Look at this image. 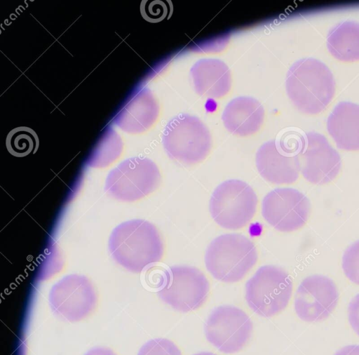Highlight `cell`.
I'll use <instances>...</instances> for the list:
<instances>
[{
  "instance_id": "1",
  "label": "cell",
  "mask_w": 359,
  "mask_h": 355,
  "mask_svg": "<svg viewBox=\"0 0 359 355\" xmlns=\"http://www.w3.org/2000/svg\"><path fill=\"white\" fill-rule=\"evenodd\" d=\"M109 248L116 262L135 273L159 262L163 254V243L156 227L142 219L116 227L109 236Z\"/></svg>"
},
{
  "instance_id": "2",
  "label": "cell",
  "mask_w": 359,
  "mask_h": 355,
  "mask_svg": "<svg viewBox=\"0 0 359 355\" xmlns=\"http://www.w3.org/2000/svg\"><path fill=\"white\" fill-rule=\"evenodd\" d=\"M285 87L290 100L300 112L316 114L332 101L335 81L325 64L315 58H306L290 67L286 75Z\"/></svg>"
},
{
  "instance_id": "3",
  "label": "cell",
  "mask_w": 359,
  "mask_h": 355,
  "mask_svg": "<svg viewBox=\"0 0 359 355\" xmlns=\"http://www.w3.org/2000/svg\"><path fill=\"white\" fill-rule=\"evenodd\" d=\"M257 252L253 242L240 234H224L207 248L205 262L212 276L222 282L241 280L255 266Z\"/></svg>"
},
{
  "instance_id": "4",
  "label": "cell",
  "mask_w": 359,
  "mask_h": 355,
  "mask_svg": "<svg viewBox=\"0 0 359 355\" xmlns=\"http://www.w3.org/2000/svg\"><path fill=\"white\" fill-rule=\"evenodd\" d=\"M162 142L169 157L185 165L203 161L212 147L207 126L198 117L187 114H180L168 121Z\"/></svg>"
},
{
  "instance_id": "5",
  "label": "cell",
  "mask_w": 359,
  "mask_h": 355,
  "mask_svg": "<svg viewBox=\"0 0 359 355\" xmlns=\"http://www.w3.org/2000/svg\"><path fill=\"white\" fill-rule=\"evenodd\" d=\"M258 199L252 188L236 179L219 184L212 194L209 209L212 217L223 228L239 229L256 213Z\"/></svg>"
},
{
  "instance_id": "6",
  "label": "cell",
  "mask_w": 359,
  "mask_h": 355,
  "mask_svg": "<svg viewBox=\"0 0 359 355\" xmlns=\"http://www.w3.org/2000/svg\"><path fill=\"white\" fill-rule=\"evenodd\" d=\"M292 281L282 268L274 265L259 267L245 284V300L257 314L271 317L288 304Z\"/></svg>"
},
{
  "instance_id": "7",
  "label": "cell",
  "mask_w": 359,
  "mask_h": 355,
  "mask_svg": "<svg viewBox=\"0 0 359 355\" xmlns=\"http://www.w3.org/2000/svg\"><path fill=\"white\" fill-rule=\"evenodd\" d=\"M161 179L160 170L153 161L133 157L109 172L104 189L118 200L135 201L154 192Z\"/></svg>"
},
{
  "instance_id": "8",
  "label": "cell",
  "mask_w": 359,
  "mask_h": 355,
  "mask_svg": "<svg viewBox=\"0 0 359 355\" xmlns=\"http://www.w3.org/2000/svg\"><path fill=\"white\" fill-rule=\"evenodd\" d=\"M209 291V281L201 271L191 266L175 265L165 272L157 295L175 310L188 312L201 307Z\"/></svg>"
},
{
  "instance_id": "9",
  "label": "cell",
  "mask_w": 359,
  "mask_h": 355,
  "mask_svg": "<svg viewBox=\"0 0 359 355\" xmlns=\"http://www.w3.org/2000/svg\"><path fill=\"white\" fill-rule=\"evenodd\" d=\"M204 330L208 342L219 351L233 354L241 350L250 340L252 323L242 309L225 304L212 311Z\"/></svg>"
},
{
  "instance_id": "10",
  "label": "cell",
  "mask_w": 359,
  "mask_h": 355,
  "mask_svg": "<svg viewBox=\"0 0 359 355\" xmlns=\"http://www.w3.org/2000/svg\"><path fill=\"white\" fill-rule=\"evenodd\" d=\"M48 301L55 315L69 322H77L94 310L97 295L88 278L70 274L53 286Z\"/></svg>"
},
{
  "instance_id": "11",
  "label": "cell",
  "mask_w": 359,
  "mask_h": 355,
  "mask_svg": "<svg viewBox=\"0 0 359 355\" xmlns=\"http://www.w3.org/2000/svg\"><path fill=\"white\" fill-rule=\"evenodd\" d=\"M311 210L309 199L293 188H276L263 199L262 213L264 220L276 229L290 232L302 227Z\"/></svg>"
},
{
  "instance_id": "12",
  "label": "cell",
  "mask_w": 359,
  "mask_h": 355,
  "mask_svg": "<svg viewBox=\"0 0 359 355\" xmlns=\"http://www.w3.org/2000/svg\"><path fill=\"white\" fill-rule=\"evenodd\" d=\"M298 158L302 175L315 185L332 181L341 166V157L337 150L323 135L316 132L304 135Z\"/></svg>"
},
{
  "instance_id": "13",
  "label": "cell",
  "mask_w": 359,
  "mask_h": 355,
  "mask_svg": "<svg viewBox=\"0 0 359 355\" xmlns=\"http://www.w3.org/2000/svg\"><path fill=\"white\" fill-rule=\"evenodd\" d=\"M337 288L330 278L315 274L305 278L294 297V309L303 321L316 322L325 319L337 306Z\"/></svg>"
},
{
  "instance_id": "14",
  "label": "cell",
  "mask_w": 359,
  "mask_h": 355,
  "mask_svg": "<svg viewBox=\"0 0 359 355\" xmlns=\"http://www.w3.org/2000/svg\"><path fill=\"white\" fill-rule=\"evenodd\" d=\"M256 166L263 178L277 185L294 182L300 172L298 154L290 152L276 140L268 141L259 148Z\"/></svg>"
},
{
  "instance_id": "15",
  "label": "cell",
  "mask_w": 359,
  "mask_h": 355,
  "mask_svg": "<svg viewBox=\"0 0 359 355\" xmlns=\"http://www.w3.org/2000/svg\"><path fill=\"white\" fill-rule=\"evenodd\" d=\"M190 77L195 91L205 98H222L229 93L231 86L229 67L218 59L198 60L190 69Z\"/></svg>"
},
{
  "instance_id": "16",
  "label": "cell",
  "mask_w": 359,
  "mask_h": 355,
  "mask_svg": "<svg viewBox=\"0 0 359 355\" xmlns=\"http://www.w3.org/2000/svg\"><path fill=\"white\" fill-rule=\"evenodd\" d=\"M264 119L261 103L252 97L241 96L231 100L225 107L222 119L231 133L248 136L257 132Z\"/></svg>"
},
{
  "instance_id": "17",
  "label": "cell",
  "mask_w": 359,
  "mask_h": 355,
  "mask_svg": "<svg viewBox=\"0 0 359 355\" xmlns=\"http://www.w3.org/2000/svg\"><path fill=\"white\" fill-rule=\"evenodd\" d=\"M327 129L337 147L346 151L359 150V105L341 102L330 114Z\"/></svg>"
},
{
  "instance_id": "18",
  "label": "cell",
  "mask_w": 359,
  "mask_h": 355,
  "mask_svg": "<svg viewBox=\"0 0 359 355\" xmlns=\"http://www.w3.org/2000/svg\"><path fill=\"white\" fill-rule=\"evenodd\" d=\"M330 54L343 62L359 60V22L346 20L333 27L327 36Z\"/></svg>"
},
{
  "instance_id": "19",
  "label": "cell",
  "mask_w": 359,
  "mask_h": 355,
  "mask_svg": "<svg viewBox=\"0 0 359 355\" xmlns=\"http://www.w3.org/2000/svg\"><path fill=\"white\" fill-rule=\"evenodd\" d=\"M39 140L36 132L26 126H20L11 130L7 135L6 145L8 152L14 156L23 157L35 153Z\"/></svg>"
},
{
  "instance_id": "20",
  "label": "cell",
  "mask_w": 359,
  "mask_h": 355,
  "mask_svg": "<svg viewBox=\"0 0 359 355\" xmlns=\"http://www.w3.org/2000/svg\"><path fill=\"white\" fill-rule=\"evenodd\" d=\"M342 269L346 277L359 285V240L349 246L342 257Z\"/></svg>"
},
{
  "instance_id": "21",
  "label": "cell",
  "mask_w": 359,
  "mask_h": 355,
  "mask_svg": "<svg viewBox=\"0 0 359 355\" xmlns=\"http://www.w3.org/2000/svg\"><path fill=\"white\" fill-rule=\"evenodd\" d=\"M137 355H182L177 345L165 338L147 341L140 349Z\"/></svg>"
},
{
  "instance_id": "22",
  "label": "cell",
  "mask_w": 359,
  "mask_h": 355,
  "mask_svg": "<svg viewBox=\"0 0 359 355\" xmlns=\"http://www.w3.org/2000/svg\"><path fill=\"white\" fill-rule=\"evenodd\" d=\"M140 11L144 19L149 22L161 21L166 15V6L161 1H142Z\"/></svg>"
},
{
  "instance_id": "23",
  "label": "cell",
  "mask_w": 359,
  "mask_h": 355,
  "mask_svg": "<svg viewBox=\"0 0 359 355\" xmlns=\"http://www.w3.org/2000/svg\"><path fill=\"white\" fill-rule=\"evenodd\" d=\"M348 313L349 323L353 330L359 335V293L350 302Z\"/></svg>"
},
{
  "instance_id": "24",
  "label": "cell",
  "mask_w": 359,
  "mask_h": 355,
  "mask_svg": "<svg viewBox=\"0 0 359 355\" xmlns=\"http://www.w3.org/2000/svg\"><path fill=\"white\" fill-rule=\"evenodd\" d=\"M84 355H116V354L109 348L96 347L89 349Z\"/></svg>"
},
{
  "instance_id": "25",
  "label": "cell",
  "mask_w": 359,
  "mask_h": 355,
  "mask_svg": "<svg viewBox=\"0 0 359 355\" xmlns=\"http://www.w3.org/2000/svg\"><path fill=\"white\" fill-rule=\"evenodd\" d=\"M334 355H359V345H348L339 349Z\"/></svg>"
},
{
  "instance_id": "26",
  "label": "cell",
  "mask_w": 359,
  "mask_h": 355,
  "mask_svg": "<svg viewBox=\"0 0 359 355\" xmlns=\"http://www.w3.org/2000/svg\"><path fill=\"white\" fill-rule=\"evenodd\" d=\"M194 355H216V354L214 353H212V352L202 351V352L195 354Z\"/></svg>"
}]
</instances>
